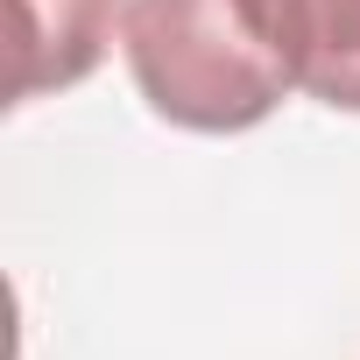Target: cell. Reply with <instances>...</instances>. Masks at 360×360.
<instances>
[{
  "mask_svg": "<svg viewBox=\"0 0 360 360\" xmlns=\"http://www.w3.org/2000/svg\"><path fill=\"white\" fill-rule=\"evenodd\" d=\"M120 50L148 113L184 134H248L290 92L240 0H127Z\"/></svg>",
  "mask_w": 360,
  "mask_h": 360,
  "instance_id": "6da1fadb",
  "label": "cell"
},
{
  "mask_svg": "<svg viewBox=\"0 0 360 360\" xmlns=\"http://www.w3.org/2000/svg\"><path fill=\"white\" fill-rule=\"evenodd\" d=\"M240 15L290 92L360 113V0H240Z\"/></svg>",
  "mask_w": 360,
  "mask_h": 360,
  "instance_id": "7a4b0ae2",
  "label": "cell"
},
{
  "mask_svg": "<svg viewBox=\"0 0 360 360\" xmlns=\"http://www.w3.org/2000/svg\"><path fill=\"white\" fill-rule=\"evenodd\" d=\"M8 8H15L8 106H36L50 92L85 85L113 50V22H127L120 0H8Z\"/></svg>",
  "mask_w": 360,
  "mask_h": 360,
  "instance_id": "3957f363",
  "label": "cell"
}]
</instances>
